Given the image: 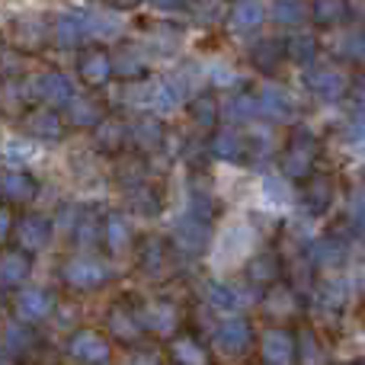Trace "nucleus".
<instances>
[{
	"mask_svg": "<svg viewBox=\"0 0 365 365\" xmlns=\"http://www.w3.org/2000/svg\"><path fill=\"white\" fill-rule=\"evenodd\" d=\"M32 103V93H29V83H19V81H6L0 83V109L4 113H26V106Z\"/></svg>",
	"mask_w": 365,
	"mask_h": 365,
	"instance_id": "nucleus-38",
	"label": "nucleus"
},
{
	"mask_svg": "<svg viewBox=\"0 0 365 365\" xmlns=\"http://www.w3.org/2000/svg\"><path fill=\"white\" fill-rule=\"evenodd\" d=\"M336 365H365L362 359H346V362H336Z\"/></svg>",
	"mask_w": 365,
	"mask_h": 365,
	"instance_id": "nucleus-58",
	"label": "nucleus"
},
{
	"mask_svg": "<svg viewBox=\"0 0 365 365\" xmlns=\"http://www.w3.org/2000/svg\"><path fill=\"white\" fill-rule=\"evenodd\" d=\"M51 38H55L58 48H77L87 36V13L81 10H68V13H58L55 26H51Z\"/></svg>",
	"mask_w": 365,
	"mask_h": 365,
	"instance_id": "nucleus-15",
	"label": "nucleus"
},
{
	"mask_svg": "<svg viewBox=\"0 0 365 365\" xmlns=\"http://www.w3.org/2000/svg\"><path fill=\"white\" fill-rule=\"evenodd\" d=\"M259 359L263 365H292L295 362V336L285 327H272L259 340Z\"/></svg>",
	"mask_w": 365,
	"mask_h": 365,
	"instance_id": "nucleus-13",
	"label": "nucleus"
},
{
	"mask_svg": "<svg viewBox=\"0 0 365 365\" xmlns=\"http://www.w3.org/2000/svg\"><path fill=\"white\" fill-rule=\"evenodd\" d=\"M170 263V247L160 237H145L138 247V266L145 276H160Z\"/></svg>",
	"mask_w": 365,
	"mask_h": 365,
	"instance_id": "nucleus-30",
	"label": "nucleus"
},
{
	"mask_svg": "<svg viewBox=\"0 0 365 365\" xmlns=\"http://www.w3.org/2000/svg\"><path fill=\"white\" fill-rule=\"evenodd\" d=\"M356 16H359V23L365 26V0H359V4H356Z\"/></svg>",
	"mask_w": 365,
	"mask_h": 365,
	"instance_id": "nucleus-57",
	"label": "nucleus"
},
{
	"mask_svg": "<svg viewBox=\"0 0 365 365\" xmlns=\"http://www.w3.org/2000/svg\"><path fill=\"white\" fill-rule=\"evenodd\" d=\"M186 100V93L177 87L173 77H160V81H151L141 87V96H135L141 109H151V113H173L180 103Z\"/></svg>",
	"mask_w": 365,
	"mask_h": 365,
	"instance_id": "nucleus-5",
	"label": "nucleus"
},
{
	"mask_svg": "<svg viewBox=\"0 0 365 365\" xmlns=\"http://www.w3.org/2000/svg\"><path fill=\"white\" fill-rule=\"evenodd\" d=\"M4 343H6V353L10 356H19L36 343V334L29 330V324H10L4 334Z\"/></svg>",
	"mask_w": 365,
	"mask_h": 365,
	"instance_id": "nucleus-45",
	"label": "nucleus"
},
{
	"mask_svg": "<svg viewBox=\"0 0 365 365\" xmlns=\"http://www.w3.org/2000/svg\"><path fill=\"white\" fill-rule=\"evenodd\" d=\"M0 195L6 202H32L38 195V182L26 170H4L0 173Z\"/></svg>",
	"mask_w": 365,
	"mask_h": 365,
	"instance_id": "nucleus-29",
	"label": "nucleus"
},
{
	"mask_svg": "<svg viewBox=\"0 0 365 365\" xmlns=\"http://www.w3.org/2000/svg\"><path fill=\"white\" fill-rule=\"evenodd\" d=\"M317 51H321V45H317V38L308 36V32L285 38V58H289V61H295L298 68H311V64H314V58H317Z\"/></svg>",
	"mask_w": 365,
	"mask_h": 365,
	"instance_id": "nucleus-37",
	"label": "nucleus"
},
{
	"mask_svg": "<svg viewBox=\"0 0 365 365\" xmlns=\"http://www.w3.org/2000/svg\"><path fill=\"white\" fill-rule=\"evenodd\" d=\"M106 327H109V334L115 336V340H122V343H135V340H141V321H138V314H135L128 304H113L109 308V314H106Z\"/></svg>",
	"mask_w": 365,
	"mask_h": 365,
	"instance_id": "nucleus-25",
	"label": "nucleus"
},
{
	"mask_svg": "<svg viewBox=\"0 0 365 365\" xmlns=\"http://www.w3.org/2000/svg\"><path fill=\"white\" fill-rule=\"evenodd\" d=\"M64 113L74 128H96L106 119V109H103V103H96V96H74L64 106Z\"/></svg>",
	"mask_w": 365,
	"mask_h": 365,
	"instance_id": "nucleus-28",
	"label": "nucleus"
},
{
	"mask_svg": "<svg viewBox=\"0 0 365 365\" xmlns=\"http://www.w3.org/2000/svg\"><path fill=\"white\" fill-rule=\"evenodd\" d=\"M170 359H173V365H212L208 349L189 334L170 336Z\"/></svg>",
	"mask_w": 365,
	"mask_h": 365,
	"instance_id": "nucleus-31",
	"label": "nucleus"
},
{
	"mask_svg": "<svg viewBox=\"0 0 365 365\" xmlns=\"http://www.w3.org/2000/svg\"><path fill=\"white\" fill-rule=\"evenodd\" d=\"M128 205H132V212L141 215V218H158L160 208H164V199H160V192L154 186L138 182V186L128 189Z\"/></svg>",
	"mask_w": 365,
	"mask_h": 365,
	"instance_id": "nucleus-35",
	"label": "nucleus"
},
{
	"mask_svg": "<svg viewBox=\"0 0 365 365\" xmlns=\"http://www.w3.org/2000/svg\"><path fill=\"white\" fill-rule=\"evenodd\" d=\"M13 234H16V244L23 253H38L51 240V221L45 215H23L13 225Z\"/></svg>",
	"mask_w": 365,
	"mask_h": 365,
	"instance_id": "nucleus-11",
	"label": "nucleus"
},
{
	"mask_svg": "<svg viewBox=\"0 0 365 365\" xmlns=\"http://www.w3.org/2000/svg\"><path fill=\"white\" fill-rule=\"evenodd\" d=\"M32 272V259L23 250L0 253V289H19Z\"/></svg>",
	"mask_w": 365,
	"mask_h": 365,
	"instance_id": "nucleus-27",
	"label": "nucleus"
},
{
	"mask_svg": "<svg viewBox=\"0 0 365 365\" xmlns=\"http://www.w3.org/2000/svg\"><path fill=\"white\" fill-rule=\"evenodd\" d=\"M55 311V295L48 289H23L16 295V317L23 324H38Z\"/></svg>",
	"mask_w": 365,
	"mask_h": 365,
	"instance_id": "nucleus-16",
	"label": "nucleus"
},
{
	"mask_svg": "<svg viewBox=\"0 0 365 365\" xmlns=\"http://www.w3.org/2000/svg\"><path fill=\"white\" fill-rule=\"evenodd\" d=\"M23 128L36 141H58L64 135V119L55 109H32L23 115Z\"/></svg>",
	"mask_w": 365,
	"mask_h": 365,
	"instance_id": "nucleus-22",
	"label": "nucleus"
},
{
	"mask_svg": "<svg viewBox=\"0 0 365 365\" xmlns=\"http://www.w3.org/2000/svg\"><path fill=\"white\" fill-rule=\"evenodd\" d=\"M349 257V244L340 237V234H324V237H317L314 244L308 247V259L311 266H317V269H340L343 263H346Z\"/></svg>",
	"mask_w": 365,
	"mask_h": 365,
	"instance_id": "nucleus-12",
	"label": "nucleus"
},
{
	"mask_svg": "<svg viewBox=\"0 0 365 365\" xmlns=\"http://www.w3.org/2000/svg\"><path fill=\"white\" fill-rule=\"evenodd\" d=\"M103 240H106V247L113 253H122L132 244V225H128L125 215H119V212L106 215V221H103Z\"/></svg>",
	"mask_w": 365,
	"mask_h": 365,
	"instance_id": "nucleus-36",
	"label": "nucleus"
},
{
	"mask_svg": "<svg viewBox=\"0 0 365 365\" xmlns=\"http://www.w3.org/2000/svg\"><path fill=\"white\" fill-rule=\"evenodd\" d=\"M334 195H336L334 177H327V173H311V177L304 180V186H302V205L308 208V215L321 218V215L330 212Z\"/></svg>",
	"mask_w": 365,
	"mask_h": 365,
	"instance_id": "nucleus-9",
	"label": "nucleus"
},
{
	"mask_svg": "<svg viewBox=\"0 0 365 365\" xmlns=\"http://www.w3.org/2000/svg\"><path fill=\"white\" fill-rule=\"evenodd\" d=\"M349 225H353L356 231L365 227V186L349 195Z\"/></svg>",
	"mask_w": 365,
	"mask_h": 365,
	"instance_id": "nucleus-49",
	"label": "nucleus"
},
{
	"mask_svg": "<svg viewBox=\"0 0 365 365\" xmlns=\"http://www.w3.org/2000/svg\"><path fill=\"white\" fill-rule=\"evenodd\" d=\"M317 154H321V141L311 132L308 125H295L289 132V141H285V151L279 158V170H282L285 180H308L314 173Z\"/></svg>",
	"mask_w": 365,
	"mask_h": 365,
	"instance_id": "nucleus-1",
	"label": "nucleus"
},
{
	"mask_svg": "<svg viewBox=\"0 0 365 365\" xmlns=\"http://www.w3.org/2000/svg\"><path fill=\"white\" fill-rule=\"evenodd\" d=\"M128 141V125L122 119H103L100 125H96V151L103 154H122V148H125Z\"/></svg>",
	"mask_w": 365,
	"mask_h": 365,
	"instance_id": "nucleus-32",
	"label": "nucleus"
},
{
	"mask_svg": "<svg viewBox=\"0 0 365 365\" xmlns=\"http://www.w3.org/2000/svg\"><path fill=\"white\" fill-rule=\"evenodd\" d=\"M282 61H285V38L266 36V38H257V42L250 45V64L259 71V74H276Z\"/></svg>",
	"mask_w": 365,
	"mask_h": 365,
	"instance_id": "nucleus-19",
	"label": "nucleus"
},
{
	"mask_svg": "<svg viewBox=\"0 0 365 365\" xmlns=\"http://www.w3.org/2000/svg\"><path fill=\"white\" fill-rule=\"evenodd\" d=\"M138 321H141V330H151V334H160V336H173V330H177V308L167 302H151L141 308Z\"/></svg>",
	"mask_w": 365,
	"mask_h": 365,
	"instance_id": "nucleus-26",
	"label": "nucleus"
},
{
	"mask_svg": "<svg viewBox=\"0 0 365 365\" xmlns=\"http://www.w3.org/2000/svg\"><path fill=\"white\" fill-rule=\"evenodd\" d=\"M362 180H365V170H362Z\"/></svg>",
	"mask_w": 365,
	"mask_h": 365,
	"instance_id": "nucleus-60",
	"label": "nucleus"
},
{
	"mask_svg": "<svg viewBox=\"0 0 365 365\" xmlns=\"http://www.w3.org/2000/svg\"><path fill=\"white\" fill-rule=\"evenodd\" d=\"M29 93L32 100L45 103V109H64L71 100H74V83H71L68 74H61V71H45V74H38L36 81L29 83Z\"/></svg>",
	"mask_w": 365,
	"mask_h": 365,
	"instance_id": "nucleus-4",
	"label": "nucleus"
},
{
	"mask_svg": "<svg viewBox=\"0 0 365 365\" xmlns=\"http://www.w3.org/2000/svg\"><path fill=\"white\" fill-rule=\"evenodd\" d=\"M304 87L324 103H340L349 93V77L330 64H311L304 68Z\"/></svg>",
	"mask_w": 365,
	"mask_h": 365,
	"instance_id": "nucleus-3",
	"label": "nucleus"
},
{
	"mask_svg": "<svg viewBox=\"0 0 365 365\" xmlns=\"http://www.w3.org/2000/svg\"><path fill=\"white\" fill-rule=\"evenodd\" d=\"M109 276H113L109 266L103 263L100 257H93V253H77V257L64 259V266H61V279L77 292L103 289V285L109 282Z\"/></svg>",
	"mask_w": 365,
	"mask_h": 365,
	"instance_id": "nucleus-2",
	"label": "nucleus"
},
{
	"mask_svg": "<svg viewBox=\"0 0 365 365\" xmlns=\"http://www.w3.org/2000/svg\"><path fill=\"white\" fill-rule=\"evenodd\" d=\"M336 55L343 61H362L365 58V32H346V36L336 42Z\"/></svg>",
	"mask_w": 365,
	"mask_h": 365,
	"instance_id": "nucleus-46",
	"label": "nucleus"
},
{
	"mask_svg": "<svg viewBox=\"0 0 365 365\" xmlns=\"http://www.w3.org/2000/svg\"><path fill=\"white\" fill-rule=\"evenodd\" d=\"M26 141H10L6 145V158H19V160H26V158H32V148H23Z\"/></svg>",
	"mask_w": 365,
	"mask_h": 365,
	"instance_id": "nucleus-53",
	"label": "nucleus"
},
{
	"mask_svg": "<svg viewBox=\"0 0 365 365\" xmlns=\"http://www.w3.org/2000/svg\"><path fill=\"white\" fill-rule=\"evenodd\" d=\"M208 154L225 160V164H240V160H244V135L234 125L215 128L212 141H208Z\"/></svg>",
	"mask_w": 365,
	"mask_h": 365,
	"instance_id": "nucleus-23",
	"label": "nucleus"
},
{
	"mask_svg": "<svg viewBox=\"0 0 365 365\" xmlns=\"http://www.w3.org/2000/svg\"><path fill=\"white\" fill-rule=\"evenodd\" d=\"M353 122H356V125H362V128H365V100L359 103V106H356V119H353Z\"/></svg>",
	"mask_w": 365,
	"mask_h": 365,
	"instance_id": "nucleus-56",
	"label": "nucleus"
},
{
	"mask_svg": "<svg viewBox=\"0 0 365 365\" xmlns=\"http://www.w3.org/2000/svg\"><path fill=\"white\" fill-rule=\"evenodd\" d=\"M212 81L218 83V87H234V83H237V77H234L227 68H212Z\"/></svg>",
	"mask_w": 365,
	"mask_h": 365,
	"instance_id": "nucleus-51",
	"label": "nucleus"
},
{
	"mask_svg": "<svg viewBox=\"0 0 365 365\" xmlns=\"http://www.w3.org/2000/svg\"><path fill=\"white\" fill-rule=\"evenodd\" d=\"M138 4H145V0H109V6H113V10H135Z\"/></svg>",
	"mask_w": 365,
	"mask_h": 365,
	"instance_id": "nucleus-55",
	"label": "nucleus"
},
{
	"mask_svg": "<svg viewBox=\"0 0 365 365\" xmlns=\"http://www.w3.org/2000/svg\"><path fill=\"white\" fill-rule=\"evenodd\" d=\"M128 365H160V362H158V353H135Z\"/></svg>",
	"mask_w": 365,
	"mask_h": 365,
	"instance_id": "nucleus-54",
	"label": "nucleus"
},
{
	"mask_svg": "<svg viewBox=\"0 0 365 365\" xmlns=\"http://www.w3.org/2000/svg\"><path fill=\"white\" fill-rule=\"evenodd\" d=\"M205 298L208 304H212L215 311H225L227 317L237 314L240 308H247V304L253 302V292L244 289V285H231V282H212L205 289Z\"/></svg>",
	"mask_w": 365,
	"mask_h": 365,
	"instance_id": "nucleus-14",
	"label": "nucleus"
},
{
	"mask_svg": "<svg viewBox=\"0 0 365 365\" xmlns=\"http://www.w3.org/2000/svg\"><path fill=\"white\" fill-rule=\"evenodd\" d=\"M182 215H189V218H195V221H205V225H212L215 221V199L208 192H199V189H192L189 192V202H186V212Z\"/></svg>",
	"mask_w": 365,
	"mask_h": 365,
	"instance_id": "nucleus-44",
	"label": "nucleus"
},
{
	"mask_svg": "<svg viewBox=\"0 0 365 365\" xmlns=\"http://www.w3.org/2000/svg\"><path fill=\"white\" fill-rule=\"evenodd\" d=\"M227 23L234 32H257L266 23L263 0H234L231 10H227Z\"/></svg>",
	"mask_w": 365,
	"mask_h": 365,
	"instance_id": "nucleus-24",
	"label": "nucleus"
},
{
	"mask_svg": "<svg viewBox=\"0 0 365 365\" xmlns=\"http://www.w3.org/2000/svg\"><path fill=\"white\" fill-rule=\"evenodd\" d=\"M13 225H16V221H13V212H10V208H4V205H0V244H4V240L10 237Z\"/></svg>",
	"mask_w": 365,
	"mask_h": 365,
	"instance_id": "nucleus-50",
	"label": "nucleus"
},
{
	"mask_svg": "<svg viewBox=\"0 0 365 365\" xmlns=\"http://www.w3.org/2000/svg\"><path fill=\"white\" fill-rule=\"evenodd\" d=\"M189 113H192L199 128H215L221 119V103L212 93H195L192 103H189Z\"/></svg>",
	"mask_w": 365,
	"mask_h": 365,
	"instance_id": "nucleus-40",
	"label": "nucleus"
},
{
	"mask_svg": "<svg viewBox=\"0 0 365 365\" xmlns=\"http://www.w3.org/2000/svg\"><path fill=\"white\" fill-rule=\"evenodd\" d=\"M128 141H132L138 151H158L167 141V125L154 115H138V119L128 125Z\"/></svg>",
	"mask_w": 365,
	"mask_h": 365,
	"instance_id": "nucleus-21",
	"label": "nucleus"
},
{
	"mask_svg": "<svg viewBox=\"0 0 365 365\" xmlns=\"http://www.w3.org/2000/svg\"><path fill=\"white\" fill-rule=\"evenodd\" d=\"M154 6L167 13H182V10H189V0H154Z\"/></svg>",
	"mask_w": 365,
	"mask_h": 365,
	"instance_id": "nucleus-52",
	"label": "nucleus"
},
{
	"mask_svg": "<svg viewBox=\"0 0 365 365\" xmlns=\"http://www.w3.org/2000/svg\"><path fill=\"white\" fill-rule=\"evenodd\" d=\"M250 340H253V327H250V321H244L240 314L225 317V321L215 327V346H218L225 356L247 353Z\"/></svg>",
	"mask_w": 365,
	"mask_h": 365,
	"instance_id": "nucleus-8",
	"label": "nucleus"
},
{
	"mask_svg": "<svg viewBox=\"0 0 365 365\" xmlns=\"http://www.w3.org/2000/svg\"><path fill=\"white\" fill-rule=\"evenodd\" d=\"M10 42H13V48H19V51H38L48 42V26L38 16H19L16 23L10 26Z\"/></svg>",
	"mask_w": 365,
	"mask_h": 365,
	"instance_id": "nucleus-17",
	"label": "nucleus"
},
{
	"mask_svg": "<svg viewBox=\"0 0 365 365\" xmlns=\"http://www.w3.org/2000/svg\"><path fill=\"white\" fill-rule=\"evenodd\" d=\"M314 302H317L321 311H334V314H340L343 304H346V285L336 282V279H327V282L317 289Z\"/></svg>",
	"mask_w": 365,
	"mask_h": 365,
	"instance_id": "nucleus-42",
	"label": "nucleus"
},
{
	"mask_svg": "<svg viewBox=\"0 0 365 365\" xmlns=\"http://www.w3.org/2000/svg\"><path fill=\"white\" fill-rule=\"evenodd\" d=\"M279 279H282V259L272 250H263V253H257V257H250V263H247V285H253V289H269V285H279Z\"/></svg>",
	"mask_w": 365,
	"mask_h": 365,
	"instance_id": "nucleus-18",
	"label": "nucleus"
},
{
	"mask_svg": "<svg viewBox=\"0 0 365 365\" xmlns=\"http://www.w3.org/2000/svg\"><path fill=\"white\" fill-rule=\"evenodd\" d=\"M359 321H362V327H365V304H362V311H359Z\"/></svg>",
	"mask_w": 365,
	"mask_h": 365,
	"instance_id": "nucleus-59",
	"label": "nucleus"
},
{
	"mask_svg": "<svg viewBox=\"0 0 365 365\" xmlns=\"http://www.w3.org/2000/svg\"><path fill=\"white\" fill-rule=\"evenodd\" d=\"M170 240H173V247H177L180 253H186V257H199V253H205L208 244H212V225L182 215L177 225H173V237Z\"/></svg>",
	"mask_w": 365,
	"mask_h": 365,
	"instance_id": "nucleus-7",
	"label": "nucleus"
},
{
	"mask_svg": "<svg viewBox=\"0 0 365 365\" xmlns=\"http://www.w3.org/2000/svg\"><path fill=\"white\" fill-rule=\"evenodd\" d=\"M77 74L87 87H103V83L113 77V55L100 45H90L77 55Z\"/></svg>",
	"mask_w": 365,
	"mask_h": 365,
	"instance_id": "nucleus-10",
	"label": "nucleus"
},
{
	"mask_svg": "<svg viewBox=\"0 0 365 365\" xmlns=\"http://www.w3.org/2000/svg\"><path fill=\"white\" fill-rule=\"evenodd\" d=\"M96 237H100V231H96V221H93V218L74 221V240H77L81 247H93Z\"/></svg>",
	"mask_w": 365,
	"mask_h": 365,
	"instance_id": "nucleus-47",
	"label": "nucleus"
},
{
	"mask_svg": "<svg viewBox=\"0 0 365 365\" xmlns=\"http://www.w3.org/2000/svg\"><path fill=\"white\" fill-rule=\"evenodd\" d=\"M295 359L302 365H324V349H321V343H317L314 330L304 327L302 334L295 336Z\"/></svg>",
	"mask_w": 365,
	"mask_h": 365,
	"instance_id": "nucleus-43",
	"label": "nucleus"
},
{
	"mask_svg": "<svg viewBox=\"0 0 365 365\" xmlns=\"http://www.w3.org/2000/svg\"><path fill=\"white\" fill-rule=\"evenodd\" d=\"M263 192L269 202H289V182H285V177H266L263 180Z\"/></svg>",
	"mask_w": 365,
	"mask_h": 365,
	"instance_id": "nucleus-48",
	"label": "nucleus"
},
{
	"mask_svg": "<svg viewBox=\"0 0 365 365\" xmlns=\"http://www.w3.org/2000/svg\"><path fill=\"white\" fill-rule=\"evenodd\" d=\"M308 16L314 19L321 29H336V26H343L349 19V4L346 0H314Z\"/></svg>",
	"mask_w": 365,
	"mask_h": 365,
	"instance_id": "nucleus-34",
	"label": "nucleus"
},
{
	"mask_svg": "<svg viewBox=\"0 0 365 365\" xmlns=\"http://www.w3.org/2000/svg\"><path fill=\"white\" fill-rule=\"evenodd\" d=\"M113 74H119L122 81H141L148 74V61L135 45H122L113 58Z\"/></svg>",
	"mask_w": 365,
	"mask_h": 365,
	"instance_id": "nucleus-33",
	"label": "nucleus"
},
{
	"mask_svg": "<svg viewBox=\"0 0 365 365\" xmlns=\"http://www.w3.org/2000/svg\"><path fill=\"white\" fill-rule=\"evenodd\" d=\"M257 109H259V119L285 122L295 115V100L282 87H263L257 93Z\"/></svg>",
	"mask_w": 365,
	"mask_h": 365,
	"instance_id": "nucleus-20",
	"label": "nucleus"
},
{
	"mask_svg": "<svg viewBox=\"0 0 365 365\" xmlns=\"http://www.w3.org/2000/svg\"><path fill=\"white\" fill-rule=\"evenodd\" d=\"M225 119L227 122H234V125H244V122H253V119H259V109H257V96H250V93H234L231 100L225 103Z\"/></svg>",
	"mask_w": 365,
	"mask_h": 365,
	"instance_id": "nucleus-39",
	"label": "nucleus"
},
{
	"mask_svg": "<svg viewBox=\"0 0 365 365\" xmlns=\"http://www.w3.org/2000/svg\"><path fill=\"white\" fill-rule=\"evenodd\" d=\"M68 356L81 365H106L113 349H109V340L96 330H77L68 340Z\"/></svg>",
	"mask_w": 365,
	"mask_h": 365,
	"instance_id": "nucleus-6",
	"label": "nucleus"
},
{
	"mask_svg": "<svg viewBox=\"0 0 365 365\" xmlns=\"http://www.w3.org/2000/svg\"><path fill=\"white\" fill-rule=\"evenodd\" d=\"M269 16L279 26H302L308 19V6L302 0H272L269 4Z\"/></svg>",
	"mask_w": 365,
	"mask_h": 365,
	"instance_id": "nucleus-41",
	"label": "nucleus"
}]
</instances>
